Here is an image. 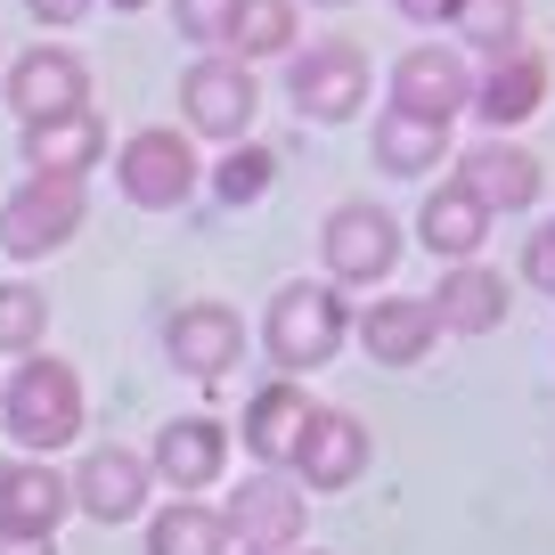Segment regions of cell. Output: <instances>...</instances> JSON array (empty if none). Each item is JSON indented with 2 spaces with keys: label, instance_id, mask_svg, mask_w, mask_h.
Segmentation results:
<instances>
[{
  "label": "cell",
  "instance_id": "5b68a950",
  "mask_svg": "<svg viewBox=\"0 0 555 555\" xmlns=\"http://www.w3.org/2000/svg\"><path fill=\"white\" fill-rule=\"evenodd\" d=\"M82 229V180H17L0 205V254L9 261H50Z\"/></svg>",
  "mask_w": 555,
  "mask_h": 555
},
{
  "label": "cell",
  "instance_id": "277c9868",
  "mask_svg": "<svg viewBox=\"0 0 555 555\" xmlns=\"http://www.w3.org/2000/svg\"><path fill=\"white\" fill-rule=\"evenodd\" d=\"M319 261H327V286H384L400 261V221L384 205H367V196H351L319 229Z\"/></svg>",
  "mask_w": 555,
  "mask_h": 555
},
{
  "label": "cell",
  "instance_id": "4dcf8cb0",
  "mask_svg": "<svg viewBox=\"0 0 555 555\" xmlns=\"http://www.w3.org/2000/svg\"><path fill=\"white\" fill-rule=\"evenodd\" d=\"M25 9H34L41 25H82L90 9H99V0H25Z\"/></svg>",
  "mask_w": 555,
  "mask_h": 555
},
{
  "label": "cell",
  "instance_id": "3957f363",
  "mask_svg": "<svg viewBox=\"0 0 555 555\" xmlns=\"http://www.w3.org/2000/svg\"><path fill=\"white\" fill-rule=\"evenodd\" d=\"M196 147L189 131H172V122H147V131H131L115 147V189L131 196L139 212H180L196 196Z\"/></svg>",
  "mask_w": 555,
  "mask_h": 555
},
{
  "label": "cell",
  "instance_id": "d6986e66",
  "mask_svg": "<svg viewBox=\"0 0 555 555\" xmlns=\"http://www.w3.org/2000/svg\"><path fill=\"white\" fill-rule=\"evenodd\" d=\"M74 515V490L50 457H17L9 482H0V531H34V539H57V522Z\"/></svg>",
  "mask_w": 555,
  "mask_h": 555
},
{
  "label": "cell",
  "instance_id": "d6a6232c",
  "mask_svg": "<svg viewBox=\"0 0 555 555\" xmlns=\"http://www.w3.org/2000/svg\"><path fill=\"white\" fill-rule=\"evenodd\" d=\"M392 9H400V17H416V25H441V17H450V0H392Z\"/></svg>",
  "mask_w": 555,
  "mask_h": 555
},
{
  "label": "cell",
  "instance_id": "83f0119b",
  "mask_svg": "<svg viewBox=\"0 0 555 555\" xmlns=\"http://www.w3.org/2000/svg\"><path fill=\"white\" fill-rule=\"evenodd\" d=\"M270 147H254V139H237V147H229L221 164H212V196H221V205H261V196H270Z\"/></svg>",
  "mask_w": 555,
  "mask_h": 555
},
{
  "label": "cell",
  "instance_id": "603a6c76",
  "mask_svg": "<svg viewBox=\"0 0 555 555\" xmlns=\"http://www.w3.org/2000/svg\"><path fill=\"white\" fill-rule=\"evenodd\" d=\"M416 237L434 245V261H474V245L490 237V212L474 205L457 180H441V189L425 196V212H416Z\"/></svg>",
  "mask_w": 555,
  "mask_h": 555
},
{
  "label": "cell",
  "instance_id": "ac0fdd59",
  "mask_svg": "<svg viewBox=\"0 0 555 555\" xmlns=\"http://www.w3.org/2000/svg\"><path fill=\"white\" fill-rule=\"evenodd\" d=\"M99 156H106V122L90 115V106L25 122V172H41V180H82Z\"/></svg>",
  "mask_w": 555,
  "mask_h": 555
},
{
  "label": "cell",
  "instance_id": "7a4b0ae2",
  "mask_svg": "<svg viewBox=\"0 0 555 555\" xmlns=\"http://www.w3.org/2000/svg\"><path fill=\"white\" fill-rule=\"evenodd\" d=\"M351 344V302L344 286H327V278H295V286H278L270 311H261V351H270L286 376H311V367H327L335 351Z\"/></svg>",
  "mask_w": 555,
  "mask_h": 555
},
{
  "label": "cell",
  "instance_id": "484cf974",
  "mask_svg": "<svg viewBox=\"0 0 555 555\" xmlns=\"http://www.w3.org/2000/svg\"><path fill=\"white\" fill-rule=\"evenodd\" d=\"M41 335H50V295L34 278H0V351L25 360V351H41Z\"/></svg>",
  "mask_w": 555,
  "mask_h": 555
},
{
  "label": "cell",
  "instance_id": "d590c367",
  "mask_svg": "<svg viewBox=\"0 0 555 555\" xmlns=\"http://www.w3.org/2000/svg\"><path fill=\"white\" fill-rule=\"evenodd\" d=\"M319 9H344V0H319Z\"/></svg>",
  "mask_w": 555,
  "mask_h": 555
},
{
  "label": "cell",
  "instance_id": "ffe728a7",
  "mask_svg": "<svg viewBox=\"0 0 555 555\" xmlns=\"http://www.w3.org/2000/svg\"><path fill=\"white\" fill-rule=\"evenodd\" d=\"M319 400L302 392L295 376H278V384H261L254 400H245V457H261V466H278L286 474V457H295V441H302V416H311Z\"/></svg>",
  "mask_w": 555,
  "mask_h": 555
},
{
  "label": "cell",
  "instance_id": "6da1fadb",
  "mask_svg": "<svg viewBox=\"0 0 555 555\" xmlns=\"http://www.w3.org/2000/svg\"><path fill=\"white\" fill-rule=\"evenodd\" d=\"M0 425L25 457H50L82 434V376L50 351H25L17 376H0Z\"/></svg>",
  "mask_w": 555,
  "mask_h": 555
},
{
  "label": "cell",
  "instance_id": "4316f807",
  "mask_svg": "<svg viewBox=\"0 0 555 555\" xmlns=\"http://www.w3.org/2000/svg\"><path fill=\"white\" fill-rule=\"evenodd\" d=\"M450 25L466 34V50H506L522 41V0H450Z\"/></svg>",
  "mask_w": 555,
  "mask_h": 555
},
{
  "label": "cell",
  "instance_id": "f1b7e54d",
  "mask_svg": "<svg viewBox=\"0 0 555 555\" xmlns=\"http://www.w3.org/2000/svg\"><path fill=\"white\" fill-rule=\"evenodd\" d=\"M229 17H237V0H172L180 41H196V50H229Z\"/></svg>",
  "mask_w": 555,
  "mask_h": 555
},
{
  "label": "cell",
  "instance_id": "8d00e7d4",
  "mask_svg": "<svg viewBox=\"0 0 555 555\" xmlns=\"http://www.w3.org/2000/svg\"><path fill=\"white\" fill-rule=\"evenodd\" d=\"M295 555H302V547H295ZM311 555H319V547H311Z\"/></svg>",
  "mask_w": 555,
  "mask_h": 555
},
{
  "label": "cell",
  "instance_id": "7402d4cb",
  "mask_svg": "<svg viewBox=\"0 0 555 555\" xmlns=\"http://www.w3.org/2000/svg\"><path fill=\"white\" fill-rule=\"evenodd\" d=\"M441 156H450V122H434V115H400V106H384V115H376V172L416 180V172H434Z\"/></svg>",
  "mask_w": 555,
  "mask_h": 555
},
{
  "label": "cell",
  "instance_id": "e0dca14e",
  "mask_svg": "<svg viewBox=\"0 0 555 555\" xmlns=\"http://www.w3.org/2000/svg\"><path fill=\"white\" fill-rule=\"evenodd\" d=\"M147 457H131V450H90L82 466L66 474V490H74V515H90V522H131L139 506H147Z\"/></svg>",
  "mask_w": 555,
  "mask_h": 555
},
{
  "label": "cell",
  "instance_id": "ba28073f",
  "mask_svg": "<svg viewBox=\"0 0 555 555\" xmlns=\"http://www.w3.org/2000/svg\"><path fill=\"white\" fill-rule=\"evenodd\" d=\"M286 99H295L311 122L360 115V106H367V57H360V41H311V50H295V66H286Z\"/></svg>",
  "mask_w": 555,
  "mask_h": 555
},
{
  "label": "cell",
  "instance_id": "1f68e13d",
  "mask_svg": "<svg viewBox=\"0 0 555 555\" xmlns=\"http://www.w3.org/2000/svg\"><path fill=\"white\" fill-rule=\"evenodd\" d=\"M0 555H57V539H34V531H0Z\"/></svg>",
  "mask_w": 555,
  "mask_h": 555
},
{
  "label": "cell",
  "instance_id": "8992f818",
  "mask_svg": "<svg viewBox=\"0 0 555 555\" xmlns=\"http://www.w3.org/2000/svg\"><path fill=\"white\" fill-rule=\"evenodd\" d=\"M221 531H229V547H245V555H295V539H302V482L278 474V466L245 474V482L229 490V506H221Z\"/></svg>",
  "mask_w": 555,
  "mask_h": 555
},
{
  "label": "cell",
  "instance_id": "cb8c5ba5",
  "mask_svg": "<svg viewBox=\"0 0 555 555\" xmlns=\"http://www.w3.org/2000/svg\"><path fill=\"white\" fill-rule=\"evenodd\" d=\"M147 555H229L221 506H196V499L156 506V522H147Z\"/></svg>",
  "mask_w": 555,
  "mask_h": 555
},
{
  "label": "cell",
  "instance_id": "9c48e42d",
  "mask_svg": "<svg viewBox=\"0 0 555 555\" xmlns=\"http://www.w3.org/2000/svg\"><path fill=\"white\" fill-rule=\"evenodd\" d=\"M367 425L351 409H311L302 416V441H295V457H286V474H295L302 490H351L367 474Z\"/></svg>",
  "mask_w": 555,
  "mask_h": 555
},
{
  "label": "cell",
  "instance_id": "52a82bcc",
  "mask_svg": "<svg viewBox=\"0 0 555 555\" xmlns=\"http://www.w3.org/2000/svg\"><path fill=\"white\" fill-rule=\"evenodd\" d=\"M254 106H261L254 66H245V57H229V50H205L189 74H180V115H189L196 139H229V147H237L245 122H254Z\"/></svg>",
  "mask_w": 555,
  "mask_h": 555
},
{
  "label": "cell",
  "instance_id": "2e32d148",
  "mask_svg": "<svg viewBox=\"0 0 555 555\" xmlns=\"http://www.w3.org/2000/svg\"><path fill=\"white\" fill-rule=\"evenodd\" d=\"M90 106V74L74 50H25L9 66V115L17 122H50V115H74Z\"/></svg>",
  "mask_w": 555,
  "mask_h": 555
},
{
  "label": "cell",
  "instance_id": "d4e9b609",
  "mask_svg": "<svg viewBox=\"0 0 555 555\" xmlns=\"http://www.w3.org/2000/svg\"><path fill=\"white\" fill-rule=\"evenodd\" d=\"M229 50H245V66H254V57H286L295 50V0H237Z\"/></svg>",
  "mask_w": 555,
  "mask_h": 555
},
{
  "label": "cell",
  "instance_id": "8fae6325",
  "mask_svg": "<svg viewBox=\"0 0 555 555\" xmlns=\"http://www.w3.org/2000/svg\"><path fill=\"white\" fill-rule=\"evenodd\" d=\"M164 351H172L180 376L212 384V376H229V367L245 360V319L229 311V302H180V311L164 319Z\"/></svg>",
  "mask_w": 555,
  "mask_h": 555
},
{
  "label": "cell",
  "instance_id": "5bb4252c",
  "mask_svg": "<svg viewBox=\"0 0 555 555\" xmlns=\"http://www.w3.org/2000/svg\"><path fill=\"white\" fill-rule=\"evenodd\" d=\"M351 335H360L367 360H384V367H416L425 351H434L441 319H434V302H425V295H376L367 311H351Z\"/></svg>",
  "mask_w": 555,
  "mask_h": 555
},
{
  "label": "cell",
  "instance_id": "44dd1931",
  "mask_svg": "<svg viewBox=\"0 0 555 555\" xmlns=\"http://www.w3.org/2000/svg\"><path fill=\"white\" fill-rule=\"evenodd\" d=\"M425 302H434L441 335H490V327L506 319V278L482 270V261H450V270H441V286H434Z\"/></svg>",
  "mask_w": 555,
  "mask_h": 555
},
{
  "label": "cell",
  "instance_id": "836d02e7",
  "mask_svg": "<svg viewBox=\"0 0 555 555\" xmlns=\"http://www.w3.org/2000/svg\"><path fill=\"white\" fill-rule=\"evenodd\" d=\"M115 9H147V0H115Z\"/></svg>",
  "mask_w": 555,
  "mask_h": 555
},
{
  "label": "cell",
  "instance_id": "9a60e30c",
  "mask_svg": "<svg viewBox=\"0 0 555 555\" xmlns=\"http://www.w3.org/2000/svg\"><path fill=\"white\" fill-rule=\"evenodd\" d=\"M539 99H547V57L522 50V41H506V50H490V66L474 74V106H482L490 131H515V122L539 115Z\"/></svg>",
  "mask_w": 555,
  "mask_h": 555
},
{
  "label": "cell",
  "instance_id": "7c38bea8",
  "mask_svg": "<svg viewBox=\"0 0 555 555\" xmlns=\"http://www.w3.org/2000/svg\"><path fill=\"white\" fill-rule=\"evenodd\" d=\"M457 189H466L482 212H531L539 189H547V172H539V156L522 139H482V147L457 156Z\"/></svg>",
  "mask_w": 555,
  "mask_h": 555
},
{
  "label": "cell",
  "instance_id": "4fadbf2b",
  "mask_svg": "<svg viewBox=\"0 0 555 555\" xmlns=\"http://www.w3.org/2000/svg\"><path fill=\"white\" fill-rule=\"evenodd\" d=\"M229 466V434L212 425V416H172L156 434V450H147V474H156L172 499H196V490H212Z\"/></svg>",
  "mask_w": 555,
  "mask_h": 555
},
{
  "label": "cell",
  "instance_id": "e575fe53",
  "mask_svg": "<svg viewBox=\"0 0 555 555\" xmlns=\"http://www.w3.org/2000/svg\"><path fill=\"white\" fill-rule=\"evenodd\" d=\"M0 482H9V457H0Z\"/></svg>",
  "mask_w": 555,
  "mask_h": 555
},
{
  "label": "cell",
  "instance_id": "30bf717a",
  "mask_svg": "<svg viewBox=\"0 0 555 555\" xmlns=\"http://www.w3.org/2000/svg\"><path fill=\"white\" fill-rule=\"evenodd\" d=\"M392 106H400V115L457 122V115L474 106V66H466V50H441V41L400 50V66H392Z\"/></svg>",
  "mask_w": 555,
  "mask_h": 555
},
{
  "label": "cell",
  "instance_id": "f546056e",
  "mask_svg": "<svg viewBox=\"0 0 555 555\" xmlns=\"http://www.w3.org/2000/svg\"><path fill=\"white\" fill-rule=\"evenodd\" d=\"M522 286L555 295V221H539V229H531V245H522Z\"/></svg>",
  "mask_w": 555,
  "mask_h": 555
}]
</instances>
